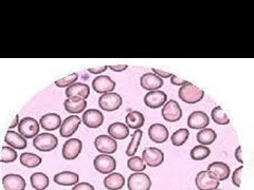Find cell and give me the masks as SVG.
I'll list each match as a JSON object with an SVG mask.
<instances>
[{
    "label": "cell",
    "mask_w": 254,
    "mask_h": 190,
    "mask_svg": "<svg viewBox=\"0 0 254 190\" xmlns=\"http://www.w3.org/2000/svg\"><path fill=\"white\" fill-rule=\"evenodd\" d=\"M109 69L115 71V72H122V71L127 69L126 65H117V66H109Z\"/></svg>",
    "instance_id": "f6af8a7d"
},
{
    "label": "cell",
    "mask_w": 254,
    "mask_h": 190,
    "mask_svg": "<svg viewBox=\"0 0 254 190\" xmlns=\"http://www.w3.org/2000/svg\"><path fill=\"white\" fill-rule=\"evenodd\" d=\"M81 123H82V120L77 115L68 116L61 126V129H60L61 137L66 138V139L72 137L75 133V131L78 129Z\"/></svg>",
    "instance_id": "9a60e30c"
},
{
    "label": "cell",
    "mask_w": 254,
    "mask_h": 190,
    "mask_svg": "<svg viewBox=\"0 0 254 190\" xmlns=\"http://www.w3.org/2000/svg\"><path fill=\"white\" fill-rule=\"evenodd\" d=\"M17 152L12 147H5L3 146L1 149V156H0V162L1 163H13L17 160Z\"/></svg>",
    "instance_id": "8d00e7d4"
},
{
    "label": "cell",
    "mask_w": 254,
    "mask_h": 190,
    "mask_svg": "<svg viewBox=\"0 0 254 190\" xmlns=\"http://www.w3.org/2000/svg\"><path fill=\"white\" fill-rule=\"evenodd\" d=\"M125 123L128 126V128L138 130L144 125L145 118L144 115L139 112V111H130L129 113H127L125 117Z\"/></svg>",
    "instance_id": "83f0119b"
},
{
    "label": "cell",
    "mask_w": 254,
    "mask_h": 190,
    "mask_svg": "<svg viewBox=\"0 0 254 190\" xmlns=\"http://www.w3.org/2000/svg\"><path fill=\"white\" fill-rule=\"evenodd\" d=\"M53 180L58 185L75 186L79 180V177L77 173L72 171H63L55 174Z\"/></svg>",
    "instance_id": "cb8c5ba5"
},
{
    "label": "cell",
    "mask_w": 254,
    "mask_h": 190,
    "mask_svg": "<svg viewBox=\"0 0 254 190\" xmlns=\"http://www.w3.org/2000/svg\"><path fill=\"white\" fill-rule=\"evenodd\" d=\"M189 137H190V131L188 129H186V128L178 129L177 131H175L172 134V137H171L172 144L176 147H180V146L186 144Z\"/></svg>",
    "instance_id": "836d02e7"
},
{
    "label": "cell",
    "mask_w": 254,
    "mask_h": 190,
    "mask_svg": "<svg viewBox=\"0 0 254 190\" xmlns=\"http://www.w3.org/2000/svg\"><path fill=\"white\" fill-rule=\"evenodd\" d=\"M127 187L129 190H149L152 181L144 172H134L127 180Z\"/></svg>",
    "instance_id": "3957f363"
},
{
    "label": "cell",
    "mask_w": 254,
    "mask_h": 190,
    "mask_svg": "<svg viewBox=\"0 0 254 190\" xmlns=\"http://www.w3.org/2000/svg\"><path fill=\"white\" fill-rule=\"evenodd\" d=\"M72 190H95L94 187L89 184V183H86V182H84V183H78L76 184Z\"/></svg>",
    "instance_id": "60d3db41"
},
{
    "label": "cell",
    "mask_w": 254,
    "mask_h": 190,
    "mask_svg": "<svg viewBox=\"0 0 254 190\" xmlns=\"http://www.w3.org/2000/svg\"><path fill=\"white\" fill-rule=\"evenodd\" d=\"M109 67L107 66H102V67H97V68H89L88 69V72L91 74H100L105 72V71L108 69Z\"/></svg>",
    "instance_id": "7bdbcfd3"
},
{
    "label": "cell",
    "mask_w": 254,
    "mask_h": 190,
    "mask_svg": "<svg viewBox=\"0 0 254 190\" xmlns=\"http://www.w3.org/2000/svg\"><path fill=\"white\" fill-rule=\"evenodd\" d=\"M108 134L115 140H125L129 136L128 126L123 123H114L108 127Z\"/></svg>",
    "instance_id": "484cf974"
},
{
    "label": "cell",
    "mask_w": 254,
    "mask_h": 190,
    "mask_svg": "<svg viewBox=\"0 0 254 190\" xmlns=\"http://www.w3.org/2000/svg\"><path fill=\"white\" fill-rule=\"evenodd\" d=\"M166 101H168V96L161 90L149 91L144 96V104L152 109H157L164 106Z\"/></svg>",
    "instance_id": "ac0fdd59"
},
{
    "label": "cell",
    "mask_w": 254,
    "mask_h": 190,
    "mask_svg": "<svg viewBox=\"0 0 254 190\" xmlns=\"http://www.w3.org/2000/svg\"><path fill=\"white\" fill-rule=\"evenodd\" d=\"M216 138H217L216 132L210 128H204V129L200 130L196 136L197 142H199L200 145H203V146H208V145L213 144V142H215Z\"/></svg>",
    "instance_id": "f546056e"
},
{
    "label": "cell",
    "mask_w": 254,
    "mask_h": 190,
    "mask_svg": "<svg viewBox=\"0 0 254 190\" xmlns=\"http://www.w3.org/2000/svg\"><path fill=\"white\" fill-rule=\"evenodd\" d=\"M170 82H171L172 85L178 86V87H182V86H185V85H187L189 83L188 81H186V79H182V78L178 77L177 75H172Z\"/></svg>",
    "instance_id": "ab89813d"
},
{
    "label": "cell",
    "mask_w": 254,
    "mask_h": 190,
    "mask_svg": "<svg viewBox=\"0 0 254 190\" xmlns=\"http://www.w3.org/2000/svg\"><path fill=\"white\" fill-rule=\"evenodd\" d=\"M39 125L35 118L25 117L18 124V132L25 139H33L39 132Z\"/></svg>",
    "instance_id": "52a82bcc"
},
{
    "label": "cell",
    "mask_w": 254,
    "mask_h": 190,
    "mask_svg": "<svg viewBox=\"0 0 254 190\" xmlns=\"http://www.w3.org/2000/svg\"><path fill=\"white\" fill-rule=\"evenodd\" d=\"M83 148V142L78 139H70L63 146L62 154L67 161H73L79 155Z\"/></svg>",
    "instance_id": "9c48e42d"
},
{
    "label": "cell",
    "mask_w": 254,
    "mask_h": 190,
    "mask_svg": "<svg viewBox=\"0 0 254 190\" xmlns=\"http://www.w3.org/2000/svg\"><path fill=\"white\" fill-rule=\"evenodd\" d=\"M39 124L46 131H54L62 126V118L57 113H47L41 117Z\"/></svg>",
    "instance_id": "44dd1931"
},
{
    "label": "cell",
    "mask_w": 254,
    "mask_h": 190,
    "mask_svg": "<svg viewBox=\"0 0 254 190\" xmlns=\"http://www.w3.org/2000/svg\"><path fill=\"white\" fill-rule=\"evenodd\" d=\"M195 185L198 190H216L219 187V181L214 179L208 170H203L197 173Z\"/></svg>",
    "instance_id": "ba28073f"
},
{
    "label": "cell",
    "mask_w": 254,
    "mask_h": 190,
    "mask_svg": "<svg viewBox=\"0 0 254 190\" xmlns=\"http://www.w3.org/2000/svg\"><path fill=\"white\" fill-rule=\"evenodd\" d=\"M89 94H90V89L88 85L83 84V83H75L66 89V95L68 98L81 97L86 99L89 96Z\"/></svg>",
    "instance_id": "603a6c76"
},
{
    "label": "cell",
    "mask_w": 254,
    "mask_h": 190,
    "mask_svg": "<svg viewBox=\"0 0 254 190\" xmlns=\"http://www.w3.org/2000/svg\"><path fill=\"white\" fill-rule=\"evenodd\" d=\"M93 166L98 172L102 174H110L117 168V163L114 156H110L109 154H100L95 156Z\"/></svg>",
    "instance_id": "5b68a950"
},
{
    "label": "cell",
    "mask_w": 254,
    "mask_h": 190,
    "mask_svg": "<svg viewBox=\"0 0 254 190\" xmlns=\"http://www.w3.org/2000/svg\"><path fill=\"white\" fill-rule=\"evenodd\" d=\"M148 137L157 144H163L169 140V130L162 124H153L148 128Z\"/></svg>",
    "instance_id": "d6986e66"
},
{
    "label": "cell",
    "mask_w": 254,
    "mask_h": 190,
    "mask_svg": "<svg viewBox=\"0 0 254 190\" xmlns=\"http://www.w3.org/2000/svg\"><path fill=\"white\" fill-rule=\"evenodd\" d=\"M4 190H25L27 187L26 180L19 174H6L2 178Z\"/></svg>",
    "instance_id": "ffe728a7"
},
{
    "label": "cell",
    "mask_w": 254,
    "mask_h": 190,
    "mask_svg": "<svg viewBox=\"0 0 254 190\" xmlns=\"http://www.w3.org/2000/svg\"><path fill=\"white\" fill-rule=\"evenodd\" d=\"M64 107L68 113L71 114H78L82 113L87 107V101L81 97H72L68 98L64 102Z\"/></svg>",
    "instance_id": "d4e9b609"
},
{
    "label": "cell",
    "mask_w": 254,
    "mask_h": 190,
    "mask_svg": "<svg viewBox=\"0 0 254 190\" xmlns=\"http://www.w3.org/2000/svg\"><path fill=\"white\" fill-rule=\"evenodd\" d=\"M235 158L238 163L244 164V158H243V149L242 146H238L235 150Z\"/></svg>",
    "instance_id": "ee69618b"
},
{
    "label": "cell",
    "mask_w": 254,
    "mask_h": 190,
    "mask_svg": "<svg viewBox=\"0 0 254 190\" xmlns=\"http://www.w3.org/2000/svg\"><path fill=\"white\" fill-rule=\"evenodd\" d=\"M17 124H19V115L16 114L13 124H11V126H10V129H12V128H14V127L17 126Z\"/></svg>",
    "instance_id": "bcb514c9"
},
{
    "label": "cell",
    "mask_w": 254,
    "mask_h": 190,
    "mask_svg": "<svg viewBox=\"0 0 254 190\" xmlns=\"http://www.w3.org/2000/svg\"><path fill=\"white\" fill-rule=\"evenodd\" d=\"M122 102L123 99L120 94L111 92L107 94H103L99 98V107L104 111L113 112V111L118 110L122 106Z\"/></svg>",
    "instance_id": "277c9868"
},
{
    "label": "cell",
    "mask_w": 254,
    "mask_h": 190,
    "mask_svg": "<svg viewBox=\"0 0 254 190\" xmlns=\"http://www.w3.org/2000/svg\"><path fill=\"white\" fill-rule=\"evenodd\" d=\"M82 121L85 124V126L88 128L97 129L102 126L103 122H104V115L100 110L97 109H89L86 110L83 113Z\"/></svg>",
    "instance_id": "4fadbf2b"
},
{
    "label": "cell",
    "mask_w": 254,
    "mask_h": 190,
    "mask_svg": "<svg viewBox=\"0 0 254 190\" xmlns=\"http://www.w3.org/2000/svg\"><path fill=\"white\" fill-rule=\"evenodd\" d=\"M30 182L35 190H45L49 186V178L43 172H35L32 174Z\"/></svg>",
    "instance_id": "f1b7e54d"
},
{
    "label": "cell",
    "mask_w": 254,
    "mask_h": 190,
    "mask_svg": "<svg viewBox=\"0 0 254 190\" xmlns=\"http://www.w3.org/2000/svg\"><path fill=\"white\" fill-rule=\"evenodd\" d=\"M210 124V117L203 111H194L188 117L189 128L194 130H202Z\"/></svg>",
    "instance_id": "7c38bea8"
},
{
    "label": "cell",
    "mask_w": 254,
    "mask_h": 190,
    "mask_svg": "<svg viewBox=\"0 0 254 190\" xmlns=\"http://www.w3.org/2000/svg\"><path fill=\"white\" fill-rule=\"evenodd\" d=\"M244 170V166H241L234 170L232 173V182L236 187H241V182H242V174Z\"/></svg>",
    "instance_id": "f35d334b"
},
{
    "label": "cell",
    "mask_w": 254,
    "mask_h": 190,
    "mask_svg": "<svg viewBox=\"0 0 254 190\" xmlns=\"http://www.w3.org/2000/svg\"><path fill=\"white\" fill-rule=\"evenodd\" d=\"M19 161L21 165L28 168H35L37 166L42 164V157L38 156L37 154L31 153V152H25L19 156Z\"/></svg>",
    "instance_id": "4dcf8cb0"
},
{
    "label": "cell",
    "mask_w": 254,
    "mask_h": 190,
    "mask_svg": "<svg viewBox=\"0 0 254 190\" xmlns=\"http://www.w3.org/2000/svg\"><path fill=\"white\" fill-rule=\"evenodd\" d=\"M178 96L182 101L187 102V104L194 105L202 100L204 96V92L195 85L188 83L187 85L180 87V89L178 91Z\"/></svg>",
    "instance_id": "6da1fadb"
},
{
    "label": "cell",
    "mask_w": 254,
    "mask_h": 190,
    "mask_svg": "<svg viewBox=\"0 0 254 190\" xmlns=\"http://www.w3.org/2000/svg\"><path fill=\"white\" fill-rule=\"evenodd\" d=\"M161 114L164 121L169 123H176L180 121V118L182 117V109L176 100L171 99L165 102Z\"/></svg>",
    "instance_id": "8992f818"
},
{
    "label": "cell",
    "mask_w": 254,
    "mask_h": 190,
    "mask_svg": "<svg viewBox=\"0 0 254 190\" xmlns=\"http://www.w3.org/2000/svg\"><path fill=\"white\" fill-rule=\"evenodd\" d=\"M94 147L97 148L101 154H113L117 151L118 144L115 139L111 138L110 136H99L94 140Z\"/></svg>",
    "instance_id": "8fae6325"
},
{
    "label": "cell",
    "mask_w": 254,
    "mask_h": 190,
    "mask_svg": "<svg viewBox=\"0 0 254 190\" xmlns=\"http://www.w3.org/2000/svg\"><path fill=\"white\" fill-rule=\"evenodd\" d=\"M208 171L214 179H216L219 182L226 181L227 179H229L230 173H231L229 165H227L224 162L211 163L208 166Z\"/></svg>",
    "instance_id": "2e32d148"
},
{
    "label": "cell",
    "mask_w": 254,
    "mask_h": 190,
    "mask_svg": "<svg viewBox=\"0 0 254 190\" xmlns=\"http://www.w3.org/2000/svg\"><path fill=\"white\" fill-rule=\"evenodd\" d=\"M92 88L97 93L107 94L111 93L116 88V83L107 75L95 77L92 81Z\"/></svg>",
    "instance_id": "5bb4252c"
},
{
    "label": "cell",
    "mask_w": 254,
    "mask_h": 190,
    "mask_svg": "<svg viewBox=\"0 0 254 190\" xmlns=\"http://www.w3.org/2000/svg\"><path fill=\"white\" fill-rule=\"evenodd\" d=\"M4 142H6L9 147H12L14 149L22 150L28 146L27 140L23 138L20 133H17L16 131L9 130L5 134Z\"/></svg>",
    "instance_id": "7402d4cb"
},
{
    "label": "cell",
    "mask_w": 254,
    "mask_h": 190,
    "mask_svg": "<svg viewBox=\"0 0 254 190\" xmlns=\"http://www.w3.org/2000/svg\"><path fill=\"white\" fill-rule=\"evenodd\" d=\"M216 190H217V189H216Z\"/></svg>",
    "instance_id": "7dc6e473"
},
{
    "label": "cell",
    "mask_w": 254,
    "mask_h": 190,
    "mask_svg": "<svg viewBox=\"0 0 254 190\" xmlns=\"http://www.w3.org/2000/svg\"><path fill=\"white\" fill-rule=\"evenodd\" d=\"M142 137H143V132L142 130L138 129L133 132L132 137H131V141L129 142L128 147H127L126 149V155L127 156H134L136 155V152L138 151V148L140 146V142H141V140H142Z\"/></svg>",
    "instance_id": "1f68e13d"
},
{
    "label": "cell",
    "mask_w": 254,
    "mask_h": 190,
    "mask_svg": "<svg viewBox=\"0 0 254 190\" xmlns=\"http://www.w3.org/2000/svg\"><path fill=\"white\" fill-rule=\"evenodd\" d=\"M146 164L140 156H131L127 161V167L133 172H144L146 169Z\"/></svg>",
    "instance_id": "d590c367"
},
{
    "label": "cell",
    "mask_w": 254,
    "mask_h": 190,
    "mask_svg": "<svg viewBox=\"0 0 254 190\" xmlns=\"http://www.w3.org/2000/svg\"><path fill=\"white\" fill-rule=\"evenodd\" d=\"M77 78H78V74L72 73L66 77H63L61 79H58V81H55V86L60 87V88H68V87L72 86L73 84L76 83Z\"/></svg>",
    "instance_id": "74e56055"
},
{
    "label": "cell",
    "mask_w": 254,
    "mask_h": 190,
    "mask_svg": "<svg viewBox=\"0 0 254 190\" xmlns=\"http://www.w3.org/2000/svg\"><path fill=\"white\" fill-rule=\"evenodd\" d=\"M211 154V150L206 146L198 145L190 150V155L193 161H203Z\"/></svg>",
    "instance_id": "d6a6232c"
},
{
    "label": "cell",
    "mask_w": 254,
    "mask_h": 190,
    "mask_svg": "<svg viewBox=\"0 0 254 190\" xmlns=\"http://www.w3.org/2000/svg\"><path fill=\"white\" fill-rule=\"evenodd\" d=\"M59 145L58 138L52 133H42L33 140V146L38 151L49 152L54 150Z\"/></svg>",
    "instance_id": "7a4b0ae2"
},
{
    "label": "cell",
    "mask_w": 254,
    "mask_h": 190,
    "mask_svg": "<svg viewBox=\"0 0 254 190\" xmlns=\"http://www.w3.org/2000/svg\"><path fill=\"white\" fill-rule=\"evenodd\" d=\"M153 72L158 75L160 78H171L172 77V73L171 72H166V71H162V70H159V69H153Z\"/></svg>",
    "instance_id": "b9f144b4"
},
{
    "label": "cell",
    "mask_w": 254,
    "mask_h": 190,
    "mask_svg": "<svg viewBox=\"0 0 254 190\" xmlns=\"http://www.w3.org/2000/svg\"><path fill=\"white\" fill-rule=\"evenodd\" d=\"M211 117H212V121L214 123H216L217 125H228L230 123V118L229 116L226 114V112L220 106H216L215 108L212 109V112H211Z\"/></svg>",
    "instance_id": "e575fe53"
},
{
    "label": "cell",
    "mask_w": 254,
    "mask_h": 190,
    "mask_svg": "<svg viewBox=\"0 0 254 190\" xmlns=\"http://www.w3.org/2000/svg\"><path fill=\"white\" fill-rule=\"evenodd\" d=\"M142 158L149 167H158L164 161V153L161 149L155 147H148L143 150Z\"/></svg>",
    "instance_id": "30bf717a"
},
{
    "label": "cell",
    "mask_w": 254,
    "mask_h": 190,
    "mask_svg": "<svg viewBox=\"0 0 254 190\" xmlns=\"http://www.w3.org/2000/svg\"><path fill=\"white\" fill-rule=\"evenodd\" d=\"M163 79L156 75L154 72H148L143 74L140 78V85L144 90L147 91H156L160 89L163 86Z\"/></svg>",
    "instance_id": "e0dca14e"
},
{
    "label": "cell",
    "mask_w": 254,
    "mask_h": 190,
    "mask_svg": "<svg viewBox=\"0 0 254 190\" xmlns=\"http://www.w3.org/2000/svg\"><path fill=\"white\" fill-rule=\"evenodd\" d=\"M125 185V178L121 173H110L104 179V186L108 190H120Z\"/></svg>",
    "instance_id": "4316f807"
}]
</instances>
